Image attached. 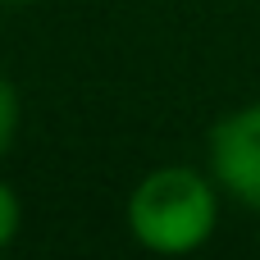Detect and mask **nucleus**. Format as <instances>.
Returning <instances> with one entry per match:
<instances>
[{
	"label": "nucleus",
	"mask_w": 260,
	"mask_h": 260,
	"mask_svg": "<svg viewBox=\"0 0 260 260\" xmlns=\"http://www.w3.org/2000/svg\"><path fill=\"white\" fill-rule=\"evenodd\" d=\"M128 233L155 256H192L215 238L219 224V183L187 165L151 169L128 197Z\"/></svg>",
	"instance_id": "1"
},
{
	"label": "nucleus",
	"mask_w": 260,
	"mask_h": 260,
	"mask_svg": "<svg viewBox=\"0 0 260 260\" xmlns=\"http://www.w3.org/2000/svg\"><path fill=\"white\" fill-rule=\"evenodd\" d=\"M210 178L242 206L260 210V101L210 128Z\"/></svg>",
	"instance_id": "2"
},
{
	"label": "nucleus",
	"mask_w": 260,
	"mask_h": 260,
	"mask_svg": "<svg viewBox=\"0 0 260 260\" xmlns=\"http://www.w3.org/2000/svg\"><path fill=\"white\" fill-rule=\"evenodd\" d=\"M14 133H18V91H14V82L0 73V155L14 146Z\"/></svg>",
	"instance_id": "3"
},
{
	"label": "nucleus",
	"mask_w": 260,
	"mask_h": 260,
	"mask_svg": "<svg viewBox=\"0 0 260 260\" xmlns=\"http://www.w3.org/2000/svg\"><path fill=\"white\" fill-rule=\"evenodd\" d=\"M18 224H23V206H18L14 187H9V183H0V251L18 238Z\"/></svg>",
	"instance_id": "4"
},
{
	"label": "nucleus",
	"mask_w": 260,
	"mask_h": 260,
	"mask_svg": "<svg viewBox=\"0 0 260 260\" xmlns=\"http://www.w3.org/2000/svg\"><path fill=\"white\" fill-rule=\"evenodd\" d=\"M0 5H37V0H0Z\"/></svg>",
	"instance_id": "5"
}]
</instances>
